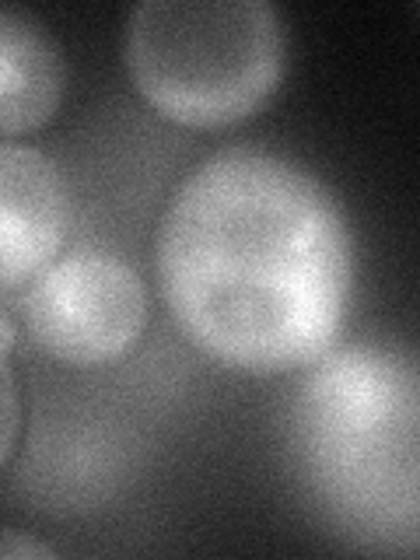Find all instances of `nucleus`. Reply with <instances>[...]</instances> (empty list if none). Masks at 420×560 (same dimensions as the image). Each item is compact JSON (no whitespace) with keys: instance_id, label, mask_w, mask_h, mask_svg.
Wrapping results in <instances>:
<instances>
[{"instance_id":"obj_1","label":"nucleus","mask_w":420,"mask_h":560,"mask_svg":"<svg viewBox=\"0 0 420 560\" xmlns=\"http://www.w3.org/2000/svg\"><path fill=\"white\" fill-rule=\"evenodd\" d=\"M154 270L192 347L232 372L280 375L337 343L358 249L319 175L273 151L228 148L172 192Z\"/></svg>"},{"instance_id":"obj_2","label":"nucleus","mask_w":420,"mask_h":560,"mask_svg":"<svg viewBox=\"0 0 420 560\" xmlns=\"http://www.w3.org/2000/svg\"><path fill=\"white\" fill-rule=\"evenodd\" d=\"M122 63L158 116L221 130L273 98L288 28L270 0H140L122 28Z\"/></svg>"},{"instance_id":"obj_3","label":"nucleus","mask_w":420,"mask_h":560,"mask_svg":"<svg viewBox=\"0 0 420 560\" xmlns=\"http://www.w3.org/2000/svg\"><path fill=\"white\" fill-rule=\"evenodd\" d=\"M8 302V298H4ZM148 288L127 259L78 249L22 288V323L46 358L95 368L130 354L148 329Z\"/></svg>"},{"instance_id":"obj_4","label":"nucleus","mask_w":420,"mask_h":560,"mask_svg":"<svg viewBox=\"0 0 420 560\" xmlns=\"http://www.w3.org/2000/svg\"><path fill=\"white\" fill-rule=\"evenodd\" d=\"M74 200L60 165L28 144H0V291L14 298L60 259Z\"/></svg>"},{"instance_id":"obj_5","label":"nucleus","mask_w":420,"mask_h":560,"mask_svg":"<svg viewBox=\"0 0 420 560\" xmlns=\"http://www.w3.org/2000/svg\"><path fill=\"white\" fill-rule=\"evenodd\" d=\"M67 92L63 49L32 11L0 8V133L14 140L46 127Z\"/></svg>"},{"instance_id":"obj_6","label":"nucleus","mask_w":420,"mask_h":560,"mask_svg":"<svg viewBox=\"0 0 420 560\" xmlns=\"http://www.w3.org/2000/svg\"><path fill=\"white\" fill-rule=\"evenodd\" d=\"M0 375H4V452H0V459L11 463L14 438H18V385H14L11 358H4V364H0Z\"/></svg>"},{"instance_id":"obj_7","label":"nucleus","mask_w":420,"mask_h":560,"mask_svg":"<svg viewBox=\"0 0 420 560\" xmlns=\"http://www.w3.org/2000/svg\"><path fill=\"white\" fill-rule=\"evenodd\" d=\"M0 553H4V560H22V557L52 560V557H57L49 547H43V542L22 539V533H18V529H4V539H0Z\"/></svg>"}]
</instances>
